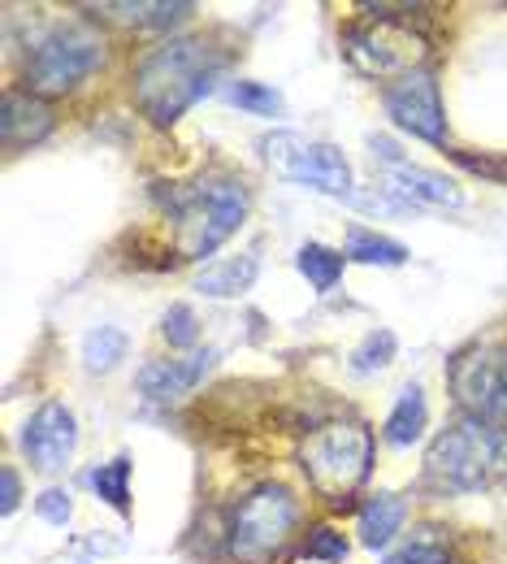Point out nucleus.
Returning <instances> with one entry per match:
<instances>
[{"label":"nucleus","mask_w":507,"mask_h":564,"mask_svg":"<svg viewBox=\"0 0 507 564\" xmlns=\"http://www.w3.org/2000/svg\"><path fill=\"white\" fill-rule=\"evenodd\" d=\"M225 70V53L209 40L183 35L152 48L135 70V105L156 127H174L196 100H205Z\"/></svg>","instance_id":"nucleus-1"},{"label":"nucleus","mask_w":507,"mask_h":564,"mask_svg":"<svg viewBox=\"0 0 507 564\" xmlns=\"http://www.w3.org/2000/svg\"><path fill=\"white\" fill-rule=\"evenodd\" d=\"M507 443L504 430L473 417L451 422L426 452V469H421V487L434 495H469L495 482V474L504 469Z\"/></svg>","instance_id":"nucleus-2"},{"label":"nucleus","mask_w":507,"mask_h":564,"mask_svg":"<svg viewBox=\"0 0 507 564\" xmlns=\"http://www.w3.org/2000/svg\"><path fill=\"white\" fill-rule=\"evenodd\" d=\"M169 217L183 261H205L243 226L247 187L225 174H209L191 187H169Z\"/></svg>","instance_id":"nucleus-3"},{"label":"nucleus","mask_w":507,"mask_h":564,"mask_svg":"<svg viewBox=\"0 0 507 564\" xmlns=\"http://www.w3.org/2000/svg\"><path fill=\"white\" fill-rule=\"evenodd\" d=\"M299 469L326 503L343 508L373 469V434L361 422H326L299 443Z\"/></svg>","instance_id":"nucleus-4"},{"label":"nucleus","mask_w":507,"mask_h":564,"mask_svg":"<svg viewBox=\"0 0 507 564\" xmlns=\"http://www.w3.org/2000/svg\"><path fill=\"white\" fill-rule=\"evenodd\" d=\"M104 66V40L87 22H53L31 35L22 74L35 96H62L74 91L82 78Z\"/></svg>","instance_id":"nucleus-5"},{"label":"nucleus","mask_w":507,"mask_h":564,"mask_svg":"<svg viewBox=\"0 0 507 564\" xmlns=\"http://www.w3.org/2000/svg\"><path fill=\"white\" fill-rule=\"evenodd\" d=\"M299 525V499L283 482H265L239 499L230 517V556L239 564H274Z\"/></svg>","instance_id":"nucleus-6"},{"label":"nucleus","mask_w":507,"mask_h":564,"mask_svg":"<svg viewBox=\"0 0 507 564\" xmlns=\"http://www.w3.org/2000/svg\"><path fill=\"white\" fill-rule=\"evenodd\" d=\"M451 395L464 417L486 422L495 430L507 425V352L499 344H473L447 369Z\"/></svg>","instance_id":"nucleus-7"},{"label":"nucleus","mask_w":507,"mask_h":564,"mask_svg":"<svg viewBox=\"0 0 507 564\" xmlns=\"http://www.w3.org/2000/svg\"><path fill=\"white\" fill-rule=\"evenodd\" d=\"M261 148L278 165V174L287 183L308 187V192H321V196L352 200V165H348V156L334 143H312L304 140V135L283 131V135H269Z\"/></svg>","instance_id":"nucleus-8"},{"label":"nucleus","mask_w":507,"mask_h":564,"mask_svg":"<svg viewBox=\"0 0 507 564\" xmlns=\"http://www.w3.org/2000/svg\"><path fill=\"white\" fill-rule=\"evenodd\" d=\"M348 57L361 74L373 78H404L412 70H426V40L408 26V22H395V18H373L368 26L348 31Z\"/></svg>","instance_id":"nucleus-9"},{"label":"nucleus","mask_w":507,"mask_h":564,"mask_svg":"<svg viewBox=\"0 0 507 564\" xmlns=\"http://www.w3.org/2000/svg\"><path fill=\"white\" fill-rule=\"evenodd\" d=\"M368 148H373V161L382 165V187L408 205H430V209H460L464 205V192L438 174V170H426V165H412L399 143L386 140V135H368Z\"/></svg>","instance_id":"nucleus-10"},{"label":"nucleus","mask_w":507,"mask_h":564,"mask_svg":"<svg viewBox=\"0 0 507 564\" xmlns=\"http://www.w3.org/2000/svg\"><path fill=\"white\" fill-rule=\"evenodd\" d=\"M382 105L386 113L395 118L399 131L417 135L426 143H447V113H442V91H438L434 70H412L404 78H395L386 91H382Z\"/></svg>","instance_id":"nucleus-11"},{"label":"nucleus","mask_w":507,"mask_h":564,"mask_svg":"<svg viewBox=\"0 0 507 564\" xmlns=\"http://www.w3.org/2000/svg\"><path fill=\"white\" fill-rule=\"evenodd\" d=\"M74 447H78V422H74L70 409L57 404V400L40 404V409L31 413V422L22 425V452H26V460H31L35 469H44V474L66 469Z\"/></svg>","instance_id":"nucleus-12"},{"label":"nucleus","mask_w":507,"mask_h":564,"mask_svg":"<svg viewBox=\"0 0 507 564\" xmlns=\"http://www.w3.org/2000/svg\"><path fill=\"white\" fill-rule=\"evenodd\" d=\"M213 365H218V348L174 356V360H147L144 369L135 373V387H140V395L152 400V404H169V400L191 395L213 373Z\"/></svg>","instance_id":"nucleus-13"},{"label":"nucleus","mask_w":507,"mask_h":564,"mask_svg":"<svg viewBox=\"0 0 507 564\" xmlns=\"http://www.w3.org/2000/svg\"><path fill=\"white\" fill-rule=\"evenodd\" d=\"M53 131V109L48 100H40L35 91H4V105H0V140L9 152L26 148V143H40Z\"/></svg>","instance_id":"nucleus-14"},{"label":"nucleus","mask_w":507,"mask_h":564,"mask_svg":"<svg viewBox=\"0 0 507 564\" xmlns=\"http://www.w3.org/2000/svg\"><path fill=\"white\" fill-rule=\"evenodd\" d=\"M261 274V257L256 252H239V257H225L213 261L196 274V291L209 295V300H239L243 291H252V282Z\"/></svg>","instance_id":"nucleus-15"},{"label":"nucleus","mask_w":507,"mask_h":564,"mask_svg":"<svg viewBox=\"0 0 507 564\" xmlns=\"http://www.w3.org/2000/svg\"><path fill=\"white\" fill-rule=\"evenodd\" d=\"M404 517H408V503L395 491L368 495V503L361 508V543L368 552H382L404 530Z\"/></svg>","instance_id":"nucleus-16"},{"label":"nucleus","mask_w":507,"mask_h":564,"mask_svg":"<svg viewBox=\"0 0 507 564\" xmlns=\"http://www.w3.org/2000/svg\"><path fill=\"white\" fill-rule=\"evenodd\" d=\"M426 425H430L426 391H421L417 382H408V387L399 391V400H395V409H390L386 425H382V438H386L390 447H412V443L426 434Z\"/></svg>","instance_id":"nucleus-17"},{"label":"nucleus","mask_w":507,"mask_h":564,"mask_svg":"<svg viewBox=\"0 0 507 564\" xmlns=\"http://www.w3.org/2000/svg\"><path fill=\"white\" fill-rule=\"evenodd\" d=\"M343 257L356 261V265H386V270H395V265L408 261V248L395 243V239H386V235H377V230H368V226H352Z\"/></svg>","instance_id":"nucleus-18"},{"label":"nucleus","mask_w":507,"mask_h":564,"mask_svg":"<svg viewBox=\"0 0 507 564\" xmlns=\"http://www.w3.org/2000/svg\"><path fill=\"white\" fill-rule=\"evenodd\" d=\"M126 348H131V339L122 326H96L82 339V365H87V373H113L126 360Z\"/></svg>","instance_id":"nucleus-19"},{"label":"nucleus","mask_w":507,"mask_h":564,"mask_svg":"<svg viewBox=\"0 0 507 564\" xmlns=\"http://www.w3.org/2000/svg\"><path fill=\"white\" fill-rule=\"evenodd\" d=\"M343 252H334V248H326V243H304L299 252H295V265H299V274L312 282V291H334V282L343 279Z\"/></svg>","instance_id":"nucleus-20"},{"label":"nucleus","mask_w":507,"mask_h":564,"mask_svg":"<svg viewBox=\"0 0 507 564\" xmlns=\"http://www.w3.org/2000/svg\"><path fill=\"white\" fill-rule=\"evenodd\" d=\"M87 482H91V491L100 495L109 508H118L122 517L131 512V456H113L109 465L91 469Z\"/></svg>","instance_id":"nucleus-21"},{"label":"nucleus","mask_w":507,"mask_h":564,"mask_svg":"<svg viewBox=\"0 0 507 564\" xmlns=\"http://www.w3.org/2000/svg\"><path fill=\"white\" fill-rule=\"evenodd\" d=\"M100 13L126 22V26H147V31H169L174 22L191 18V4H104Z\"/></svg>","instance_id":"nucleus-22"},{"label":"nucleus","mask_w":507,"mask_h":564,"mask_svg":"<svg viewBox=\"0 0 507 564\" xmlns=\"http://www.w3.org/2000/svg\"><path fill=\"white\" fill-rule=\"evenodd\" d=\"M225 100H230L234 109L256 113V118H274V113L283 109V96H278L274 87H265V83H252V78L230 83V87H225Z\"/></svg>","instance_id":"nucleus-23"},{"label":"nucleus","mask_w":507,"mask_h":564,"mask_svg":"<svg viewBox=\"0 0 507 564\" xmlns=\"http://www.w3.org/2000/svg\"><path fill=\"white\" fill-rule=\"evenodd\" d=\"M395 348H399V339H395L390 330H368V335L361 339V348L352 352V369H356V373L386 369V365L395 360Z\"/></svg>","instance_id":"nucleus-24"},{"label":"nucleus","mask_w":507,"mask_h":564,"mask_svg":"<svg viewBox=\"0 0 507 564\" xmlns=\"http://www.w3.org/2000/svg\"><path fill=\"white\" fill-rule=\"evenodd\" d=\"M161 335L169 348H196L200 344V322L191 304H169V313L161 317Z\"/></svg>","instance_id":"nucleus-25"},{"label":"nucleus","mask_w":507,"mask_h":564,"mask_svg":"<svg viewBox=\"0 0 507 564\" xmlns=\"http://www.w3.org/2000/svg\"><path fill=\"white\" fill-rule=\"evenodd\" d=\"M304 556H308V561H334V564H343V561H348V539H343L339 530L321 525V530H312V534L304 539Z\"/></svg>","instance_id":"nucleus-26"},{"label":"nucleus","mask_w":507,"mask_h":564,"mask_svg":"<svg viewBox=\"0 0 507 564\" xmlns=\"http://www.w3.org/2000/svg\"><path fill=\"white\" fill-rule=\"evenodd\" d=\"M386 564H451V552H447V543H438V539H412L408 547L390 552Z\"/></svg>","instance_id":"nucleus-27"},{"label":"nucleus","mask_w":507,"mask_h":564,"mask_svg":"<svg viewBox=\"0 0 507 564\" xmlns=\"http://www.w3.org/2000/svg\"><path fill=\"white\" fill-rule=\"evenodd\" d=\"M35 512L48 521V525H66L74 517V503H70V491H62V487H53V491H44L35 499Z\"/></svg>","instance_id":"nucleus-28"},{"label":"nucleus","mask_w":507,"mask_h":564,"mask_svg":"<svg viewBox=\"0 0 507 564\" xmlns=\"http://www.w3.org/2000/svg\"><path fill=\"white\" fill-rule=\"evenodd\" d=\"M455 165H464L469 174H482L491 183L507 187V156H473V152H455Z\"/></svg>","instance_id":"nucleus-29"},{"label":"nucleus","mask_w":507,"mask_h":564,"mask_svg":"<svg viewBox=\"0 0 507 564\" xmlns=\"http://www.w3.org/2000/svg\"><path fill=\"white\" fill-rule=\"evenodd\" d=\"M0 482H4V499H0V512L9 517V512L18 508V499H22V482H18V474H13L9 465L0 469Z\"/></svg>","instance_id":"nucleus-30"}]
</instances>
